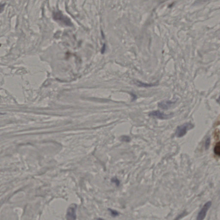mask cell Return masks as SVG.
<instances>
[{"mask_svg": "<svg viewBox=\"0 0 220 220\" xmlns=\"http://www.w3.org/2000/svg\"><path fill=\"white\" fill-rule=\"evenodd\" d=\"M194 125L190 123H184L178 126L175 132V136L178 138H181L186 134L187 131L194 128Z\"/></svg>", "mask_w": 220, "mask_h": 220, "instance_id": "obj_1", "label": "cell"}, {"mask_svg": "<svg viewBox=\"0 0 220 220\" xmlns=\"http://www.w3.org/2000/svg\"><path fill=\"white\" fill-rule=\"evenodd\" d=\"M212 203L211 201L207 202L204 205L203 207L198 214L197 220H203L206 216V214L209 209L211 206Z\"/></svg>", "mask_w": 220, "mask_h": 220, "instance_id": "obj_2", "label": "cell"}, {"mask_svg": "<svg viewBox=\"0 0 220 220\" xmlns=\"http://www.w3.org/2000/svg\"><path fill=\"white\" fill-rule=\"evenodd\" d=\"M77 205L75 204H72L68 208L66 213V219L67 220H76L77 218L76 215Z\"/></svg>", "mask_w": 220, "mask_h": 220, "instance_id": "obj_3", "label": "cell"}, {"mask_svg": "<svg viewBox=\"0 0 220 220\" xmlns=\"http://www.w3.org/2000/svg\"><path fill=\"white\" fill-rule=\"evenodd\" d=\"M173 114L170 113L166 115L160 111H153L149 113V116L151 117H155L160 119H167L172 117Z\"/></svg>", "mask_w": 220, "mask_h": 220, "instance_id": "obj_4", "label": "cell"}, {"mask_svg": "<svg viewBox=\"0 0 220 220\" xmlns=\"http://www.w3.org/2000/svg\"><path fill=\"white\" fill-rule=\"evenodd\" d=\"M54 18L55 19L59 20L63 22L65 24L68 25H72L70 20L68 19L66 17H64L63 15L60 12H56L54 14Z\"/></svg>", "mask_w": 220, "mask_h": 220, "instance_id": "obj_5", "label": "cell"}, {"mask_svg": "<svg viewBox=\"0 0 220 220\" xmlns=\"http://www.w3.org/2000/svg\"><path fill=\"white\" fill-rule=\"evenodd\" d=\"M175 103V102L170 101V100H167V101H163L159 103L158 106L159 108L164 110H167L169 108L172 106V105L174 104Z\"/></svg>", "mask_w": 220, "mask_h": 220, "instance_id": "obj_6", "label": "cell"}, {"mask_svg": "<svg viewBox=\"0 0 220 220\" xmlns=\"http://www.w3.org/2000/svg\"><path fill=\"white\" fill-rule=\"evenodd\" d=\"M214 153L217 156H220V142L217 143L214 149Z\"/></svg>", "mask_w": 220, "mask_h": 220, "instance_id": "obj_7", "label": "cell"}, {"mask_svg": "<svg viewBox=\"0 0 220 220\" xmlns=\"http://www.w3.org/2000/svg\"><path fill=\"white\" fill-rule=\"evenodd\" d=\"M210 142H211V139H210V137H208L206 138L205 141V148L206 150H208L209 147V146L210 145Z\"/></svg>", "mask_w": 220, "mask_h": 220, "instance_id": "obj_8", "label": "cell"}, {"mask_svg": "<svg viewBox=\"0 0 220 220\" xmlns=\"http://www.w3.org/2000/svg\"><path fill=\"white\" fill-rule=\"evenodd\" d=\"M109 211L111 213V215H112V216L115 217L119 215V213L116 210L109 209Z\"/></svg>", "mask_w": 220, "mask_h": 220, "instance_id": "obj_9", "label": "cell"}, {"mask_svg": "<svg viewBox=\"0 0 220 220\" xmlns=\"http://www.w3.org/2000/svg\"><path fill=\"white\" fill-rule=\"evenodd\" d=\"M130 140H131V138L128 136H123V137H122V140L123 141H126V142H129L130 141Z\"/></svg>", "mask_w": 220, "mask_h": 220, "instance_id": "obj_10", "label": "cell"}, {"mask_svg": "<svg viewBox=\"0 0 220 220\" xmlns=\"http://www.w3.org/2000/svg\"><path fill=\"white\" fill-rule=\"evenodd\" d=\"M112 182H113L117 186H118L119 185V181L118 179H117V178H113V179H112Z\"/></svg>", "mask_w": 220, "mask_h": 220, "instance_id": "obj_11", "label": "cell"}, {"mask_svg": "<svg viewBox=\"0 0 220 220\" xmlns=\"http://www.w3.org/2000/svg\"><path fill=\"white\" fill-rule=\"evenodd\" d=\"M5 6V4H0V13L4 10V7Z\"/></svg>", "mask_w": 220, "mask_h": 220, "instance_id": "obj_12", "label": "cell"}, {"mask_svg": "<svg viewBox=\"0 0 220 220\" xmlns=\"http://www.w3.org/2000/svg\"><path fill=\"white\" fill-rule=\"evenodd\" d=\"M96 220H104V219H103V218H98L97 219H96Z\"/></svg>", "mask_w": 220, "mask_h": 220, "instance_id": "obj_13", "label": "cell"}]
</instances>
